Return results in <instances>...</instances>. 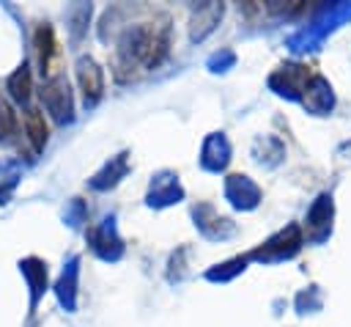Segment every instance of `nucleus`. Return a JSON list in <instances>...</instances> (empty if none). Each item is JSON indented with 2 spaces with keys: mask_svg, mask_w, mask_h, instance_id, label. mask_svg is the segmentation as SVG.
<instances>
[{
  "mask_svg": "<svg viewBox=\"0 0 351 327\" xmlns=\"http://www.w3.org/2000/svg\"><path fill=\"white\" fill-rule=\"evenodd\" d=\"M25 129H27V137H30L33 148L41 151L44 143H47V121H44V113L41 110H27L25 113Z\"/></svg>",
  "mask_w": 351,
  "mask_h": 327,
  "instance_id": "4",
  "label": "nucleus"
},
{
  "mask_svg": "<svg viewBox=\"0 0 351 327\" xmlns=\"http://www.w3.org/2000/svg\"><path fill=\"white\" fill-rule=\"evenodd\" d=\"M36 49H38V60H41V66L49 69V66H52V58H55V52H58L55 33H52L49 25H38V30H36Z\"/></svg>",
  "mask_w": 351,
  "mask_h": 327,
  "instance_id": "3",
  "label": "nucleus"
},
{
  "mask_svg": "<svg viewBox=\"0 0 351 327\" xmlns=\"http://www.w3.org/2000/svg\"><path fill=\"white\" fill-rule=\"evenodd\" d=\"M8 91H11V96H14L16 102H25V99L30 96V71H27V66H19V69L8 77Z\"/></svg>",
  "mask_w": 351,
  "mask_h": 327,
  "instance_id": "5",
  "label": "nucleus"
},
{
  "mask_svg": "<svg viewBox=\"0 0 351 327\" xmlns=\"http://www.w3.org/2000/svg\"><path fill=\"white\" fill-rule=\"evenodd\" d=\"M77 80H80V88H82L85 99L93 102V99L101 96V91H104V74H101V69H99L96 60L82 58V60L77 63Z\"/></svg>",
  "mask_w": 351,
  "mask_h": 327,
  "instance_id": "2",
  "label": "nucleus"
},
{
  "mask_svg": "<svg viewBox=\"0 0 351 327\" xmlns=\"http://www.w3.org/2000/svg\"><path fill=\"white\" fill-rule=\"evenodd\" d=\"M16 132V113L8 102L0 99V140H11Z\"/></svg>",
  "mask_w": 351,
  "mask_h": 327,
  "instance_id": "6",
  "label": "nucleus"
},
{
  "mask_svg": "<svg viewBox=\"0 0 351 327\" xmlns=\"http://www.w3.org/2000/svg\"><path fill=\"white\" fill-rule=\"evenodd\" d=\"M41 99L47 104V110L58 118V121H66L71 118V93H69V82L60 80V77H52L44 91H41Z\"/></svg>",
  "mask_w": 351,
  "mask_h": 327,
  "instance_id": "1",
  "label": "nucleus"
}]
</instances>
